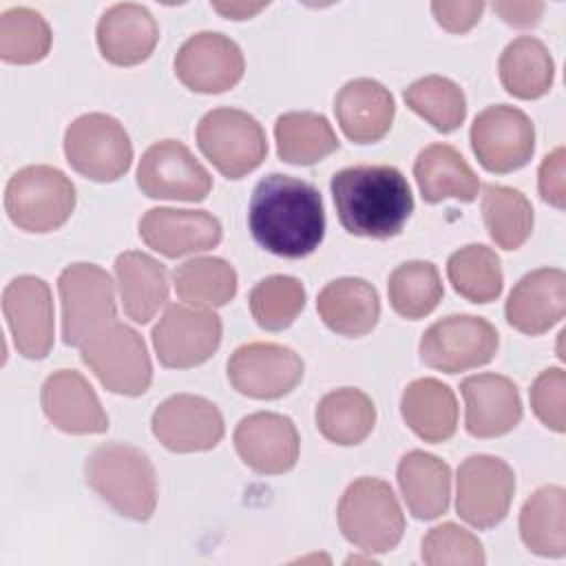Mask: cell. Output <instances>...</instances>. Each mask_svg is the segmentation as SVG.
Returning <instances> with one entry per match:
<instances>
[{"instance_id": "cell-46", "label": "cell", "mask_w": 566, "mask_h": 566, "mask_svg": "<svg viewBox=\"0 0 566 566\" xmlns=\"http://www.w3.org/2000/svg\"><path fill=\"white\" fill-rule=\"evenodd\" d=\"M495 13H500V18L517 29H526V27H535L542 18L544 4L542 2H495L493 4Z\"/></svg>"}, {"instance_id": "cell-18", "label": "cell", "mask_w": 566, "mask_h": 566, "mask_svg": "<svg viewBox=\"0 0 566 566\" xmlns=\"http://www.w3.org/2000/svg\"><path fill=\"white\" fill-rule=\"evenodd\" d=\"M155 438L175 453L214 449L223 438V416L203 396L177 394L166 398L153 413Z\"/></svg>"}, {"instance_id": "cell-15", "label": "cell", "mask_w": 566, "mask_h": 566, "mask_svg": "<svg viewBox=\"0 0 566 566\" xmlns=\"http://www.w3.org/2000/svg\"><path fill=\"white\" fill-rule=\"evenodd\" d=\"M303 378L301 356L279 343H245L228 360L230 385L256 400H274L290 394Z\"/></svg>"}, {"instance_id": "cell-45", "label": "cell", "mask_w": 566, "mask_h": 566, "mask_svg": "<svg viewBox=\"0 0 566 566\" xmlns=\"http://www.w3.org/2000/svg\"><path fill=\"white\" fill-rule=\"evenodd\" d=\"M431 11L442 29L451 33H464L478 24L484 11V2H431Z\"/></svg>"}, {"instance_id": "cell-35", "label": "cell", "mask_w": 566, "mask_h": 566, "mask_svg": "<svg viewBox=\"0 0 566 566\" xmlns=\"http://www.w3.org/2000/svg\"><path fill=\"white\" fill-rule=\"evenodd\" d=\"M177 296L195 307H221L237 294V272L219 256H195L172 272Z\"/></svg>"}, {"instance_id": "cell-12", "label": "cell", "mask_w": 566, "mask_h": 566, "mask_svg": "<svg viewBox=\"0 0 566 566\" xmlns=\"http://www.w3.org/2000/svg\"><path fill=\"white\" fill-rule=\"evenodd\" d=\"M515 493L513 469L495 455H469L458 467L455 509L458 515L475 528H493L511 506Z\"/></svg>"}, {"instance_id": "cell-23", "label": "cell", "mask_w": 566, "mask_h": 566, "mask_svg": "<svg viewBox=\"0 0 566 566\" xmlns=\"http://www.w3.org/2000/svg\"><path fill=\"white\" fill-rule=\"evenodd\" d=\"M467 405V431L473 438H497L522 420V398L515 382L500 374H475L460 385Z\"/></svg>"}, {"instance_id": "cell-39", "label": "cell", "mask_w": 566, "mask_h": 566, "mask_svg": "<svg viewBox=\"0 0 566 566\" xmlns=\"http://www.w3.org/2000/svg\"><path fill=\"white\" fill-rule=\"evenodd\" d=\"M402 97L413 113L440 133L455 130L467 117V97L462 88L442 75H424L411 82Z\"/></svg>"}, {"instance_id": "cell-43", "label": "cell", "mask_w": 566, "mask_h": 566, "mask_svg": "<svg viewBox=\"0 0 566 566\" xmlns=\"http://www.w3.org/2000/svg\"><path fill=\"white\" fill-rule=\"evenodd\" d=\"M528 398L533 413L539 418L542 424L557 433L566 431V374L562 367L544 369L531 385Z\"/></svg>"}, {"instance_id": "cell-33", "label": "cell", "mask_w": 566, "mask_h": 566, "mask_svg": "<svg viewBox=\"0 0 566 566\" xmlns=\"http://www.w3.org/2000/svg\"><path fill=\"white\" fill-rule=\"evenodd\" d=\"M376 422L371 398L354 387H340L325 394L316 405V427L334 444L352 447L363 442Z\"/></svg>"}, {"instance_id": "cell-41", "label": "cell", "mask_w": 566, "mask_h": 566, "mask_svg": "<svg viewBox=\"0 0 566 566\" xmlns=\"http://www.w3.org/2000/svg\"><path fill=\"white\" fill-rule=\"evenodd\" d=\"M248 301L259 327L281 332L290 327L305 307V287L296 276L272 274L252 287Z\"/></svg>"}, {"instance_id": "cell-10", "label": "cell", "mask_w": 566, "mask_h": 566, "mask_svg": "<svg viewBox=\"0 0 566 566\" xmlns=\"http://www.w3.org/2000/svg\"><path fill=\"white\" fill-rule=\"evenodd\" d=\"M500 347L497 329L471 314H449L436 321L420 338V358L431 369L458 374L493 360Z\"/></svg>"}, {"instance_id": "cell-37", "label": "cell", "mask_w": 566, "mask_h": 566, "mask_svg": "<svg viewBox=\"0 0 566 566\" xmlns=\"http://www.w3.org/2000/svg\"><path fill=\"white\" fill-rule=\"evenodd\" d=\"M482 217L489 237L504 250H517L531 237L533 206L520 190L511 186H484Z\"/></svg>"}, {"instance_id": "cell-31", "label": "cell", "mask_w": 566, "mask_h": 566, "mask_svg": "<svg viewBox=\"0 0 566 566\" xmlns=\"http://www.w3.org/2000/svg\"><path fill=\"white\" fill-rule=\"evenodd\" d=\"M500 82L517 99H537L553 86L555 62L533 35H520L506 44L497 62Z\"/></svg>"}, {"instance_id": "cell-27", "label": "cell", "mask_w": 566, "mask_h": 566, "mask_svg": "<svg viewBox=\"0 0 566 566\" xmlns=\"http://www.w3.org/2000/svg\"><path fill=\"white\" fill-rule=\"evenodd\" d=\"M398 486L409 513L418 520H436L449 509L451 469L433 453L409 451L398 462Z\"/></svg>"}, {"instance_id": "cell-6", "label": "cell", "mask_w": 566, "mask_h": 566, "mask_svg": "<svg viewBox=\"0 0 566 566\" xmlns=\"http://www.w3.org/2000/svg\"><path fill=\"white\" fill-rule=\"evenodd\" d=\"M82 363L113 394L142 396L153 380L144 338L119 321L108 323L82 345Z\"/></svg>"}, {"instance_id": "cell-47", "label": "cell", "mask_w": 566, "mask_h": 566, "mask_svg": "<svg viewBox=\"0 0 566 566\" xmlns=\"http://www.w3.org/2000/svg\"><path fill=\"white\" fill-rule=\"evenodd\" d=\"M265 4L268 2H254V4H250V2H214L212 9L223 13L226 18H232V20H248L256 11H261Z\"/></svg>"}, {"instance_id": "cell-7", "label": "cell", "mask_w": 566, "mask_h": 566, "mask_svg": "<svg viewBox=\"0 0 566 566\" xmlns=\"http://www.w3.org/2000/svg\"><path fill=\"white\" fill-rule=\"evenodd\" d=\"M197 144L208 161L228 179H239L268 155L263 126L245 111L212 108L199 119Z\"/></svg>"}, {"instance_id": "cell-8", "label": "cell", "mask_w": 566, "mask_h": 566, "mask_svg": "<svg viewBox=\"0 0 566 566\" xmlns=\"http://www.w3.org/2000/svg\"><path fill=\"white\" fill-rule=\"evenodd\" d=\"M62 301V340L82 347L93 334L115 321V287L111 274L95 263H73L57 279Z\"/></svg>"}, {"instance_id": "cell-30", "label": "cell", "mask_w": 566, "mask_h": 566, "mask_svg": "<svg viewBox=\"0 0 566 566\" xmlns=\"http://www.w3.org/2000/svg\"><path fill=\"white\" fill-rule=\"evenodd\" d=\"M400 413L407 427L424 442H444L458 427L455 394L438 378L409 382L400 398Z\"/></svg>"}, {"instance_id": "cell-4", "label": "cell", "mask_w": 566, "mask_h": 566, "mask_svg": "<svg viewBox=\"0 0 566 566\" xmlns=\"http://www.w3.org/2000/svg\"><path fill=\"white\" fill-rule=\"evenodd\" d=\"M338 528L365 553H389L405 531V515L391 486L378 478L354 480L338 502Z\"/></svg>"}, {"instance_id": "cell-5", "label": "cell", "mask_w": 566, "mask_h": 566, "mask_svg": "<svg viewBox=\"0 0 566 566\" xmlns=\"http://www.w3.org/2000/svg\"><path fill=\"white\" fill-rule=\"evenodd\" d=\"M73 208L75 186L60 168L24 166L7 181L4 210L20 230L38 234L57 230Z\"/></svg>"}, {"instance_id": "cell-3", "label": "cell", "mask_w": 566, "mask_h": 566, "mask_svg": "<svg viewBox=\"0 0 566 566\" xmlns=\"http://www.w3.org/2000/svg\"><path fill=\"white\" fill-rule=\"evenodd\" d=\"M86 484L119 515L146 522L157 506V475L150 458L124 442L99 444L84 464Z\"/></svg>"}, {"instance_id": "cell-14", "label": "cell", "mask_w": 566, "mask_h": 566, "mask_svg": "<svg viewBox=\"0 0 566 566\" xmlns=\"http://www.w3.org/2000/svg\"><path fill=\"white\" fill-rule=\"evenodd\" d=\"M137 186L150 199L203 201L212 190V177L199 159L177 139L148 146L137 166Z\"/></svg>"}, {"instance_id": "cell-16", "label": "cell", "mask_w": 566, "mask_h": 566, "mask_svg": "<svg viewBox=\"0 0 566 566\" xmlns=\"http://www.w3.org/2000/svg\"><path fill=\"white\" fill-rule=\"evenodd\" d=\"M2 312L18 354L44 358L53 347V296L40 276H15L2 292Z\"/></svg>"}, {"instance_id": "cell-40", "label": "cell", "mask_w": 566, "mask_h": 566, "mask_svg": "<svg viewBox=\"0 0 566 566\" xmlns=\"http://www.w3.org/2000/svg\"><path fill=\"white\" fill-rule=\"evenodd\" d=\"M51 49V29L42 13L11 7L0 15V57L9 64L40 62Z\"/></svg>"}, {"instance_id": "cell-21", "label": "cell", "mask_w": 566, "mask_h": 566, "mask_svg": "<svg viewBox=\"0 0 566 566\" xmlns=\"http://www.w3.org/2000/svg\"><path fill=\"white\" fill-rule=\"evenodd\" d=\"M40 402L46 418L64 433H104L108 416L91 387V382L75 369L53 371L40 391Z\"/></svg>"}, {"instance_id": "cell-38", "label": "cell", "mask_w": 566, "mask_h": 566, "mask_svg": "<svg viewBox=\"0 0 566 566\" xmlns=\"http://www.w3.org/2000/svg\"><path fill=\"white\" fill-rule=\"evenodd\" d=\"M387 294L396 314L416 321L438 307L444 287L431 261H407L389 274Z\"/></svg>"}, {"instance_id": "cell-9", "label": "cell", "mask_w": 566, "mask_h": 566, "mask_svg": "<svg viewBox=\"0 0 566 566\" xmlns=\"http://www.w3.org/2000/svg\"><path fill=\"white\" fill-rule=\"evenodd\" d=\"M64 155L75 172L93 181L119 179L133 161V144L124 126L106 113H86L64 133Z\"/></svg>"}, {"instance_id": "cell-36", "label": "cell", "mask_w": 566, "mask_h": 566, "mask_svg": "<svg viewBox=\"0 0 566 566\" xmlns=\"http://www.w3.org/2000/svg\"><path fill=\"white\" fill-rule=\"evenodd\" d=\"M447 276L453 290L473 303L495 301L504 285L500 256L482 243L455 250L447 261Z\"/></svg>"}, {"instance_id": "cell-11", "label": "cell", "mask_w": 566, "mask_h": 566, "mask_svg": "<svg viewBox=\"0 0 566 566\" xmlns=\"http://www.w3.org/2000/svg\"><path fill=\"white\" fill-rule=\"evenodd\" d=\"M471 148L489 172H513L526 166L535 150V128L528 115L509 104L486 106L471 124Z\"/></svg>"}, {"instance_id": "cell-17", "label": "cell", "mask_w": 566, "mask_h": 566, "mask_svg": "<svg viewBox=\"0 0 566 566\" xmlns=\"http://www.w3.org/2000/svg\"><path fill=\"white\" fill-rule=\"evenodd\" d=\"M243 53L234 40L217 31L190 35L177 51L175 75L195 93H223L243 77Z\"/></svg>"}, {"instance_id": "cell-25", "label": "cell", "mask_w": 566, "mask_h": 566, "mask_svg": "<svg viewBox=\"0 0 566 566\" xmlns=\"http://www.w3.org/2000/svg\"><path fill=\"white\" fill-rule=\"evenodd\" d=\"M159 40V27L153 13L135 2L108 7L97 22V46L115 66H133L153 53Z\"/></svg>"}, {"instance_id": "cell-13", "label": "cell", "mask_w": 566, "mask_h": 566, "mask_svg": "<svg viewBox=\"0 0 566 566\" xmlns=\"http://www.w3.org/2000/svg\"><path fill=\"white\" fill-rule=\"evenodd\" d=\"M221 334V318L212 310L172 303L153 327V345L164 367L188 369L219 349Z\"/></svg>"}, {"instance_id": "cell-24", "label": "cell", "mask_w": 566, "mask_h": 566, "mask_svg": "<svg viewBox=\"0 0 566 566\" xmlns=\"http://www.w3.org/2000/svg\"><path fill=\"white\" fill-rule=\"evenodd\" d=\"M334 113L340 130L356 144L382 139L394 122V95L371 77H356L343 84L334 99Z\"/></svg>"}, {"instance_id": "cell-19", "label": "cell", "mask_w": 566, "mask_h": 566, "mask_svg": "<svg viewBox=\"0 0 566 566\" xmlns=\"http://www.w3.org/2000/svg\"><path fill=\"white\" fill-rule=\"evenodd\" d=\"M234 447L239 458L261 475L290 471L298 460V431L287 416L274 411H256L234 429Z\"/></svg>"}, {"instance_id": "cell-29", "label": "cell", "mask_w": 566, "mask_h": 566, "mask_svg": "<svg viewBox=\"0 0 566 566\" xmlns=\"http://www.w3.org/2000/svg\"><path fill=\"white\" fill-rule=\"evenodd\" d=\"M115 276L124 314L135 323H148L168 301V272L146 252H122L115 259Z\"/></svg>"}, {"instance_id": "cell-34", "label": "cell", "mask_w": 566, "mask_h": 566, "mask_svg": "<svg viewBox=\"0 0 566 566\" xmlns=\"http://www.w3.org/2000/svg\"><path fill=\"white\" fill-rule=\"evenodd\" d=\"M276 153L294 166H312L338 148V137L325 115L310 111L283 113L274 124Z\"/></svg>"}, {"instance_id": "cell-28", "label": "cell", "mask_w": 566, "mask_h": 566, "mask_svg": "<svg viewBox=\"0 0 566 566\" xmlns=\"http://www.w3.org/2000/svg\"><path fill=\"white\" fill-rule=\"evenodd\" d=\"M413 177L427 203H438L449 197L469 203L480 190L478 175L449 144H429L422 148L413 164Z\"/></svg>"}, {"instance_id": "cell-26", "label": "cell", "mask_w": 566, "mask_h": 566, "mask_svg": "<svg viewBox=\"0 0 566 566\" xmlns=\"http://www.w3.org/2000/svg\"><path fill=\"white\" fill-rule=\"evenodd\" d=\"M323 323L340 336H365L380 318V298L371 283L358 276L329 281L316 298Z\"/></svg>"}, {"instance_id": "cell-2", "label": "cell", "mask_w": 566, "mask_h": 566, "mask_svg": "<svg viewBox=\"0 0 566 566\" xmlns=\"http://www.w3.org/2000/svg\"><path fill=\"white\" fill-rule=\"evenodd\" d=\"M340 226L356 237L389 239L402 232L413 212L407 177L387 164H358L329 181Z\"/></svg>"}, {"instance_id": "cell-44", "label": "cell", "mask_w": 566, "mask_h": 566, "mask_svg": "<svg viewBox=\"0 0 566 566\" xmlns=\"http://www.w3.org/2000/svg\"><path fill=\"white\" fill-rule=\"evenodd\" d=\"M564 148H555L551 155L544 157L537 175L539 195L546 203L555 206L557 210H564L566 206V181H564Z\"/></svg>"}, {"instance_id": "cell-1", "label": "cell", "mask_w": 566, "mask_h": 566, "mask_svg": "<svg viewBox=\"0 0 566 566\" xmlns=\"http://www.w3.org/2000/svg\"><path fill=\"white\" fill-rule=\"evenodd\" d=\"M248 226L263 250L283 259L307 256L325 234L323 197L310 181L272 172L252 190Z\"/></svg>"}, {"instance_id": "cell-42", "label": "cell", "mask_w": 566, "mask_h": 566, "mask_svg": "<svg viewBox=\"0 0 566 566\" xmlns=\"http://www.w3.org/2000/svg\"><path fill=\"white\" fill-rule=\"evenodd\" d=\"M422 562L429 566H482L486 557L482 542L471 531L444 522L424 535Z\"/></svg>"}, {"instance_id": "cell-22", "label": "cell", "mask_w": 566, "mask_h": 566, "mask_svg": "<svg viewBox=\"0 0 566 566\" xmlns=\"http://www.w3.org/2000/svg\"><path fill=\"white\" fill-rule=\"evenodd\" d=\"M566 312V274L559 268H539L524 274L506 298V321L522 334H544Z\"/></svg>"}, {"instance_id": "cell-20", "label": "cell", "mask_w": 566, "mask_h": 566, "mask_svg": "<svg viewBox=\"0 0 566 566\" xmlns=\"http://www.w3.org/2000/svg\"><path fill=\"white\" fill-rule=\"evenodd\" d=\"M221 223L206 210L150 208L139 221V237L155 252L177 259L219 245Z\"/></svg>"}, {"instance_id": "cell-32", "label": "cell", "mask_w": 566, "mask_h": 566, "mask_svg": "<svg viewBox=\"0 0 566 566\" xmlns=\"http://www.w3.org/2000/svg\"><path fill=\"white\" fill-rule=\"evenodd\" d=\"M520 535L535 555L562 557L566 553V491L562 486H539L524 502Z\"/></svg>"}]
</instances>
